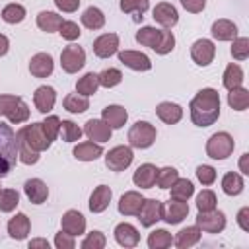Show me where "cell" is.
Returning a JSON list of instances; mask_svg holds the SVG:
<instances>
[{"label":"cell","instance_id":"cell-35","mask_svg":"<svg viewBox=\"0 0 249 249\" xmlns=\"http://www.w3.org/2000/svg\"><path fill=\"white\" fill-rule=\"evenodd\" d=\"M222 189H224V193L230 195V196L239 195V193L243 191V177H241L239 173H233V171L226 173L224 179H222Z\"/></svg>","mask_w":249,"mask_h":249},{"label":"cell","instance_id":"cell-54","mask_svg":"<svg viewBox=\"0 0 249 249\" xmlns=\"http://www.w3.org/2000/svg\"><path fill=\"white\" fill-rule=\"evenodd\" d=\"M21 101L19 95H0V115H10L12 109Z\"/></svg>","mask_w":249,"mask_h":249},{"label":"cell","instance_id":"cell-31","mask_svg":"<svg viewBox=\"0 0 249 249\" xmlns=\"http://www.w3.org/2000/svg\"><path fill=\"white\" fill-rule=\"evenodd\" d=\"M136 41L144 47H150V49H156L161 41V31L156 29V27H140V31L136 33Z\"/></svg>","mask_w":249,"mask_h":249},{"label":"cell","instance_id":"cell-14","mask_svg":"<svg viewBox=\"0 0 249 249\" xmlns=\"http://www.w3.org/2000/svg\"><path fill=\"white\" fill-rule=\"evenodd\" d=\"M119 60L124 66H128L132 70H138V72H146V70L152 68L150 58L144 53H138V51H123V53H119Z\"/></svg>","mask_w":249,"mask_h":249},{"label":"cell","instance_id":"cell-5","mask_svg":"<svg viewBox=\"0 0 249 249\" xmlns=\"http://www.w3.org/2000/svg\"><path fill=\"white\" fill-rule=\"evenodd\" d=\"M233 148H235V142L228 132H216L206 142V154L212 160H226L228 156H231Z\"/></svg>","mask_w":249,"mask_h":249},{"label":"cell","instance_id":"cell-28","mask_svg":"<svg viewBox=\"0 0 249 249\" xmlns=\"http://www.w3.org/2000/svg\"><path fill=\"white\" fill-rule=\"evenodd\" d=\"M200 235H202V231H200L198 226H189V228H183V230L175 235L173 243H175L179 249H187V247L198 243V241H200Z\"/></svg>","mask_w":249,"mask_h":249},{"label":"cell","instance_id":"cell-19","mask_svg":"<svg viewBox=\"0 0 249 249\" xmlns=\"http://www.w3.org/2000/svg\"><path fill=\"white\" fill-rule=\"evenodd\" d=\"M154 19H156L160 25H163L165 29H169V27H173V25L179 21V14H177V10H175L171 4L161 2V4H158V6L154 8Z\"/></svg>","mask_w":249,"mask_h":249},{"label":"cell","instance_id":"cell-16","mask_svg":"<svg viewBox=\"0 0 249 249\" xmlns=\"http://www.w3.org/2000/svg\"><path fill=\"white\" fill-rule=\"evenodd\" d=\"M54 101H56V93L51 86H41L33 93V103L39 113H49L54 107Z\"/></svg>","mask_w":249,"mask_h":249},{"label":"cell","instance_id":"cell-12","mask_svg":"<svg viewBox=\"0 0 249 249\" xmlns=\"http://www.w3.org/2000/svg\"><path fill=\"white\" fill-rule=\"evenodd\" d=\"M84 132L89 140H95V142H107L111 140V132L113 128L105 123V121H99V119H89L84 126Z\"/></svg>","mask_w":249,"mask_h":249},{"label":"cell","instance_id":"cell-56","mask_svg":"<svg viewBox=\"0 0 249 249\" xmlns=\"http://www.w3.org/2000/svg\"><path fill=\"white\" fill-rule=\"evenodd\" d=\"M181 4H183V8H185L187 12H191V14H198V12L204 10L206 0H181Z\"/></svg>","mask_w":249,"mask_h":249},{"label":"cell","instance_id":"cell-48","mask_svg":"<svg viewBox=\"0 0 249 249\" xmlns=\"http://www.w3.org/2000/svg\"><path fill=\"white\" fill-rule=\"evenodd\" d=\"M41 124H43V130H45L47 138L53 142V140L58 136V132H60V119H58L56 115H51V117H47Z\"/></svg>","mask_w":249,"mask_h":249},{"label":"cell","instance_id":"cell-49","mask_svg":"<svg viewBox=\"0 0 249 249\" xmlns=\"http://www.w3.org/2000/svg\"><path fill=\"white\" fill-rule=\"evenodd\" d=\"M105 243H107V239H105V235L101 231H91L82 241V249H103Z\"/></svg>","mask_w":249,"mask_h":249},{"label":"cell","instance_id":"cell-43","mask_svg":"<svg viewBox=\"0 0 249 249\" xmlns=\"http://www.w3.org/2000/svg\"><path fill=\"white\" fill-rule=\"evenodd\" d=\"M177 177H179V173L175 167H161L156 173V183L160 189H169L177 181Z\"/></svg>","mask_w":249,"mask_h":249},{"label":"cell","instance_id":"cell-26","mask_svg":"<svg viewBox=\"0 0 249 249\" xmlns=\"http://www.w3.org/2000/svg\"><path fill=\"white\" fill-rule=\"evenodd\" d=\"M212 37L218 41H233L237 37V27L230 19H218L212 23Z\"/></svg>","mask_w":249,"mask_h":249},{"label":"cell","instance_id":"cell-37","mask_svg":"<svg viewBox=\"0 0 249 249\" xmlns=\"http://www.w3.org/2000/svg\"><path fill=\"white\" fill-rule=\"evenodd\" d=\"M171 189V198L173 200H189V196L195 193V187L189 179H179L169 187Z\"/></svg>","mask_w":249,"mask_h":249},{"label":"cell","instance_id":"cell-2","mask_svg":"<svg viewBox=\"0 0 249 249\" xmlns=\"http://www.w3.org/2000/svg\"><path fill=\"white\" fill-rule=\"evenodd\" d=\"M19 158V140L10 124L0 123V179L6 177Z\"/></svg>","mask_w":249,"mask_h":249},{"label":"cell","instance_id":"cell-1","mask_svg":"<svg viewBox=\"0 0 249 249\" xmlns=\"http://www.w3.org/2000/svg\"><path fill=\"white\" fill-rule=\"evenodd\" d=\"M191 121L196 126H210L220 117V95L214 88H202L189 103Z\"/></svg>","mask_w":249,"mask_h":249},{"label":"cell","instance_id":"cell-21","mask_svg":"<svg viewBox=\"0 0 249 249\" xmlns=\"http://www.w3.org/2000/svg\"><path fill=\"white\" fill-rule=\"evenodd\" d=\"M115 239H117V243L123 245V247H134V245H138V241H140V233H138V230H136L134 226L123 222V224H119V226L115 228Z\"/></svg>","mask_w":249,"mask_h":249},{"label":"cell","instance_id":"cell-34","mask_svg":"<svg viewBox=\"0 0 249 249\" xmlns=\"http://www.w3.org/2000/svg\"><path fill=\"white\" fill-rule=\"evenodd\" d=\"M82 23L88 27V29H101L103 23H105V16L99 8L95 6H89L84 14H82Z\"/></svg>","mask_w":249,"mask_h":249},{"label":"cell","instance_id":"cell-10","mask_svg":"<svg viewBox=\"0 0 249 249\" xmlns=\"http://www.w3.org/2000/svg\"><path fill=\"white\" fill-rule=\"evenodd\" d=\"M214 54H216V47L212 41L208 39H198L193 43L191 47V58L198 64V66H206L214 60Z\"/></svg>","mask_w":249,"mask_h":249},{"label":"cell","instance_id":"cell-46","mask_svg":"<svg viewBox=\"0 0 249 249\" xmlns=\"http://www.w3.org/2000/svg\"><path fill=\"white\" fill-rule=\"evenodd\" d=\"M231 56L235 60H245L249 56V39L247 37H235L231 45Z\"/></svg>","mask_w":249,"mask_h":249},{"label":"cell","instance_id":"cell-42","mask_svg":"<svg viewBox=\"0 0 249 249\" xmlns=\"http://www.w3.org/2000/svg\"><path fill=\"white\" fill-rule=\"evenodd\" d=\"M19 204V195L14 189H0V210L12 212Z\"/></svg>","mask_w":249,"mask_h":249},{"label":"cell","instance_id":"cell-4","mask_svg":"<svg viewBox=\"0 0 249 249\" xmlns=\"http://www.w3.org/2000/svg\"><path fill=\"white\" fill-rule=\"evenodd\" d=\"M156 140V128L148 121H136L128 130V144L132 148H150Z\"/></svg>","mask_w":249,"mask_h":249},{"label":"cell","instance_id":"cell-45","mask_svg":"<svg viewBox=\"0 0 249 249\" xmlns=\"http://www.w3.org/2000/svg\"><path fill=\"white\" fill-rule=\"evenodd\" d=\"M60 132H62L64 142H76V140H80L84 130L72 121H60Z\"/></svg>","mask_w":249,"mask_h":249},{"label":"cell","instance_id":"cell-38","mask_svg":"<svg viewBox=\"0 0 249 249\" xmlns=\"http://www.w3.org/2000/svg\"><path fill=\"white\" fill-rule=\"evenodd\" d=\"M97 88H99V80H97V74H93V72H88L76 84V91L82 93V95H86V97L88 95H93L97 91Z\"/></svg>","mask_w":249,"mask_h":249},{"label":"cell","instance_id":"cell-25","mask_svg":"<svg viewBox=\"0 0 249 249\" xmlns=\"http://www.w3.org/2000/svg\"><path fill=\"white\" fill-rule=\"evenodd\" d=\"M29 228H31V224H29V218L25 214H16L8 222V233H10L12 239H18V241L27 237Z\"/></svg>","mask_w":249,"mask_h":249},{"label":"cell","instance_id":"cell-9","mask_svg":"<svg viewBox=\"0 0 249 249\" xmlns=\"http://www.w3.org/2000/svg\"><path fill=\"white\" fill-rule=\"evenodd\" d=\"M138 220L144 228L154 226L158 220H163V204L156 198H144L140 210H138Z\"/></svg>","mask_w":249,"mask_h":249},{"label":"cell","instance_id":"cell-53","mask_svg":"<svg viewBox=\"0 0 249 249\" xmlns=\"http://www.w3.org/2000/svg\"><path fill=\"white\" fill-rule=\"evenodd\" d=\"M196 177L202 185H212L216 181V169L210 165H198L196 167Z\"/></svg>","mask_w":249,"mask_h":249},{"label":"cell","instance_id":"cell-23","mask_svg":"<svg viewBox=\"0 0 249 249\" xmlns=\"http://www.w3.org/2000/svg\"><path fill=\"white\" fill-rule=\"evenodd\" d=\"M111 196H113V193H111V189H109L107 185H99V187H95L93 193H91V196H89V210L95 212V214L103 212V210L109 206Z\"/></svg>","mask_w":249,"mask_h":249},{"label":"cell","instance_id":"cell-6","mask_svg":"<svg viewBox=\"0 0 249 249\" xmlns=\"http://www.w3.org/2000/svg\"><path fill=\"white\" fill-rule=\"evenodd\" d=\"M86 64V53L78 45H68L60 53V66L68 74H76Z\"/></svg>","mask_w":249,"mask_h":249},{"label":"cell","instance_id":"cell-30","mask_svg":"<svg viewBox=\"0 0 249 249\" xmlns=\"http://www.w3.org/2000/svg\"><path fill=\"white\" fill-rule=\"evenodd\" d=\"M228 103H230V107L235 109V111H245V109L249 107V91H247L245 88H241V86L230 89V93H228Z\"/></svg>","mask_w":249,"mask_h":249},{"label":"cell","instance_id":"cell-36","mask_svg":"<svg viewBox=\"0 0 249 249\" xmlns=\"http://www.w3.org/2000/svg\"><path fill=\"white\" fill-rule=\"evenodd\" d=\"M62 105H64V109L70 111V113H84V111L89 107V101H88V97L82 95V93H68V95L64 97Z\"/></svg>","mask_w":249,"mask_h":249},{"label":"cell","instance_id":"cell-41","mask_svg":"<svg viewBox=\"0 0 249 249\" xmlns=\"http://www.w3.org/2000/svg\"><path fill=\"white\" fill-rule=\"evenodd\" d=\"M2 19L6 23H19L25 19V8L21 4H8L2 10Z\"/></svg>","mask_w":249,"mask_h":249},{"label":"cell","instance_id":"cell-24","mask_svg":"<svg viewBox=\"0 0 249 249\" xmlns=\"http://www.w3.org/2000/svg\"><path fill=\"white\" fill-rule=\"evenodd\" d=\"M156 113H158V117H160L163 123H167V124H175V123H179L181 117H183L181 105L171 103V101H161V103L156 107Z\"/></svg>","mask_w":249,"mask_h":249},{"label":"cell","instance_id":"cell-8","mask_svg":"<svg viewBox=\"0 0 249 249\" xmlns=\"http://www.w3.org/2000/svg\"><path fill=\"white\" fill-rule=\"evenodd\" d=\"M132 150L128 146H115L105 156V165L111 171H124L132 163Z\"/></svg>","mask_w":249,"mask_h":249},{"label":"cell","instance_id":"cell-50","mask_svg":"<svg viewBox=\"0 0 249 249\" xmlns=\"http://www.w3.org/2000/svg\"><path fill=\"white\" fill-rule=\"evenodd\" d=\"M173 47H175V37H173V33L169 31V29H163L161 31V41H160V45L154 49L158 54H167V53H171L173 51Z\"/></svg>","mask_w":249,"mask_h":249},{"label":"cell","instance_id":"cell-3","mask_svg":"<svg viewBox=\"0 0 249 249\" xmlns=\"http://www.w3.org/2000/svg\"><path fill=\"white\" fill-rule=\"evenodd\" d=\"M16 134H18L19 144L25 146V148H29V150H33V152H45V150L51 146V140L47 138V134H45L41 123L25 124V126L19 128Z\"/></svg>","mask_w":249,"mask_h":249},{"label":"cell","instance_id":"cell-7","mask_svg":"<svg viewBox=\"0 0 249 249\" xmlns=\"http://www.w3.org/2000/svg\"><path fill=\"white\" fill-rule=\"evenodd\" d=\"M196 226L208 233H220L226 228V216L220 210H206L196 214Z\"/></svg>","mask_w":249,"mask_h":249},{"label":"cell","instance_id":"cell-44","mask_svg":"<svg viewBox=\"0 0 249 249\" xmlns=\"http://www.w3.org/2000/svg\"><path fill=\"white\" fill-rule=\"evenodd\" d=\"M97 80H99V86H103V88H113V86L121 84L123 74H121V70H117V68H105L101 74H97Z\"/></svg>","mask_w":249,"mask_h":249},{"label":"cell","instance_id":"cell-33","mask_svg":"<svg viewBox=\"0 0 249 249\" xmlns=\"http://www.w3.org/2000/svg\"><path fill=\"white\" fill-rule=\"evenodd\" d=\"M62 21H64L62 16H58V14H54V12H41V14L37 16V25H39V29H43V31H47V33L56 31Z\"/></svg>","mask_w":249,"mask_h":249},{"label":"cell","instance_id":"cell-40","mask_svg":"<svg viewBox=\"0 0 249 249\" xmlns=\"http://www.w3.org/2000/svg\"><path fill=\"white\" fill-rule=\"evenodd\" d=\"M150 2L148 0H121L119 8L124 14H136V19H142V14L148 10Z\"/></svg>","mask_w":249,"mask_h":249},{"label":"cell","instance_id":"cell-29","mask_svg":"<svg viewBox=\"0 0 249 249\" xmlns=\"http://www.w3.org/2000/svg\"><path fill=\"white\" fill-rule=\"evenodd\" d=\"M103 154V148L93 142H82L74 148V158L80 161H93Z\"/></svg>","mask_w":249,"mask_h":249},{"label":"cell","instance_id":"cell-13","mask_svg":"<svg viewBox=\"0 0 249 249\" xmlns=\"http://www.w3.org/2000/svg\"><path fill=\"white\" fill-rule=\"evenodd\" d=\"M60 226H62V231L76 237V235H82L86 231V218L78 210H68V212H64Z\"/></svg>","mask_w":249,"mask_h":249},{"label":"cell","instance_id":"cell-39","mask_svg":"<svg viewBox=\"0 0 249 249\" xmlns=\"http://www.w3.org/2000/svg\"><path fill=\"white\" fill-rule=\"evenodd\" d=\"M171 243H173V237H171V233H169L167 230H156V231H152L150 237H148L150 249H165V247H169Z\"/></svg>","mask_w":249,"mask_h":249},{"label":"cell","instance_id":"cell-17","mask_svg":"<svg viewBox=\"0 0 249 249\" xmlns=\"http://www.w3.org/2000/svg\"><path fill=\"white\" fill-rule=\"evenodd\" d=\"M142 202H144V196H142L140 193L128 191V193H124V195L121 196V200H119V212H121L123 216H136L138 210H140V206H142Z\"/></svg>","mask_w":249,"mask_h":249},{"label":"cell","instance_id":"cell-20","mask_svg":"<svg viewBox=\"0 0 249 249\" xmlns=\"http://www.w3.org/2000/svg\"><path fill=\"white\" fill-rule=\"evenodd\" d=\"M23 191H25V196L29 198V202H33V204H43L47 200V196H49V189L41 179L25 181Z\"/></svg>","mask_w":249,"mask_h":249},{"label":"cell","instance_id":"cell-18","mask_svg":"<svg viewBox=\"0 0 249 249\" xmlns=\"http://www.w3.org/2000/svg\"><path fill=\"white\" fill-rule=\"evenodd\" d=\"M187 214H189L187 200H173L171 198V202L167 206H163V220L167 224H179L187 218Z\"/></svg>","mask_w":249,"mask_h":249},{"label":"cell","instance_id":"cell-61","mask_svg":"<svg viewBox=\"0 0 249 249\" xmlns=\"http://www.w3.org/2000/svg\"><path fill=\"white\" fill-rule=\"evenodd\" d=\"M247 160H249V154H243L241 156V160H239V169H241V173H249V167H247Z\"/></svg>","mask_w":249,"mask_h":249},{"label":"cell","instance_id":"cell-22","mask_svg":"<svg viewBox=\"0 0 249 249\" xmlns=\"http://www.w3.org/2000/svg\"><path fill=\"white\" fill-rule=\"evenodd\" d=\"M156 173H158L156 165H152V163H142V165L134 171L132 181H134V185L140 187V189H152V187L156 185Z\"/></svg>","mask_w":249,"mask_h":249},{"label":"cell","instance_id":"cell-15","mask_svg":"<svg viewBox=\"0 0 249 249\" xmlns=\"http://www.w3.org/2000/svg\"><path fill=\"white\" fill-rule=\"evenodd\" d=\"M53 56L47 54V53H37L35 56H31L29 60V72L35 76V78H47L53 74Z\"/></svg>","mask_w":249,"mask_h":249},{"label":"cell","instance_id":"cell-27","mask_svg":"<svg viewBox=\"0 0 249 249\" xmlns=\"http://www.w3.org/2000/svg\"><path fill=\"white\" fill-rule=\"evenodd\" d=\"M126 119H128V113H126V109L121 107V105H107V107L103 109V121H105L111 128H121V126H124Z\"/></svg>","mask_w":249,"mask_h":249},{"label":"cell","instance_id":"cell-32","mask_svg":"<svg viewBox=\"0 0 249 249\" xmlns=\"http://www.w3.org/2000/svg\"><path fill=\"white\" fill-rule=\"evenodd\" d=\"M222 82H224V88L226 89H233V88L241 86V82H243V70H241V66L239 64H233V62L228 64L226 70H224Z\"/></svg>","mask_w":249,"mask_h":249},{"label":"cell","instance_id":"cell-51","mask_svg":"<svg viewBox=\"0 0 249 249\" xmlns=\"http://www.w3.org/2000/svg\"><path fill=\"white\" fill-rule=\"evenodd\" d=\"M8 119H10V123H14V124L23 123V121H27V119H29V107L25 105V101H23V99H21V101L12 109V113L8 115Z\"/></svg>","mask_w":249,"mask_h":249},{"label":"cell","instance_id":"cell-52","mask_svg":"<svg viewBox=\"0 0 249 249\" xmlns=\"http://www.w3.org/2000/svg\"><path fill=\"white\" fill-rule=\"evenodd\" d=\"M58 33L62 35V39L74 41V39L80 37V27H78V23H74V21H62L60 27H58Z\"/></svg>","mask_w":249,"mask_h":249},{"label":"cell","instance_id":"cell-57","mask_svg":"<svg viewBox=\"0 0 249 249\" xmlns=\"http://www.w3.org/2000/svg\"><path fill=\"white\" fill-rule=\"evenodd\" d=\"M54 4L62 10V12H76L80 6V0H54Z\"/></svg>","mask_w":249,"mask_h":249},{"label":"cell","instance_id":"cell-60","mask_svg":"<svg viewBox=\"0 0 249 249\" xmlns=\"http://www.w3.org/2000/svg\"><path fill=\"white\" fill-rule=\"evenodd\" d=\"M35 247L49 249V241L47 239H33V241H29V249H35Z\"/></svg>","mask_w":249,"mask_h":249},{"label":"cell","instance_id":"cell-59","mask_svg":"<svg viewBox=\"0 0 249 249\" xmlns=\"http://www.w3.org/2000/svg\"><path fill=\"white\" fill-rule=\"evenodd\" d=\"M8 49H10V41H8L6 35L0 33V56H4V54L8 53Z\"/></svg>","mask_w":249,"mask_h":249},{"label":"cell","instance_id":"cell-58","mask_svg":"<svg viewBox=\"0 0 249 249\" xmlns=\"http://www.w3.org/2000/svg\"><path fill=\"white\" fill-rule=\"evenodd\" d=\"M237 224H239V228H241L243 231H249V208H247V206H243V208L239 210V214H237Z\"/></svg>","mask_w":249,"mask_h":249},{"label":"cell","instance_id":"cell-47","mask_svg":"<svg viewBox=\"0 0 249 249\" xmlns=\"http://www.w3.org/2000/svg\"><path fill=\"white\" fill-rule=\"evenodd\" d=\"M196 208L198 212H206V210H214L216 208V195L208 189H204L198 196H196Z\"/></svg>","mask_w":249,"mask_h":249},{"label":"cell","instance_id":"cell-55","mask_svg":"<svg viewBox=\"0 0 249 249\" xmlns=\"http://www.w3.org/2000/svg\"><path fill=\"white\" fill-rule=\"evenodd\" d=\"M54 245L58 249H74V245H76L74 243V235H70V233L60 230V233H56V237H54Z\"/></svg>","mask_w":249,"mask_h":249},{"label":"cell","instance_id":"cell-11","mask_svg":"<svg viewBox=\"0 0 249 249\" xmlns=\"http://www.w3.org/2000/svg\"><path fill=\"white\" fill-rule=\"evenodd\" d=\"M119 49V35L117 33H103L93 41V53L99 58H109Z\"/></svg>","mask_w":249,"mask_h":249}]
</instances>
